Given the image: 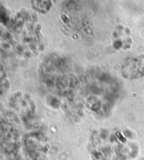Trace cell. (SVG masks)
<instances>
[{
	"instance_id": "cell-1",
	"label": "cell",
	"mask_w": 144,
	"mask_h": 160,
	"mask_svg": "<svg viewBox=\"0 0 144 160\" xmlns=\"http://www.w3.org/2000/svg\"><path fill=\"white\" fill-rule=\"evenodd\" d=\"M142 61H128L126 62L122 67V72L126 77L128 78H134L141 77L140 73L142 75L144 73L142 69H144V64Z\"/></svg>"
}]
</instances>
